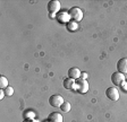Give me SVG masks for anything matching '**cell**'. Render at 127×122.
I'll list each match as a JSON object with an SVG mask.
<instances>
[{
	"mask_svg": "<svg viewBox=\"0 0 127 122\" xmlns=\"http://www.w3.org/2000/svg\"><path fill=\"white\" fill-rule=\"evenodd\" d=\"M68 13L70 15L71 20L78 23V21H81L83 19V10L81 8H78V7H71Z\"/></svg>",
	"mask_w": 127,
	"mask_h": 122,
	"instance_id": "1",
	"label": "cell"
},
{
	"mask_svg": "<svg viewBox=\"0 0 127 122\" xmlns=\"http://www.w3.org/2000/svg\"><path fill=\"white\" fill-rule=\"evenodd\" d=\"M73 90H76V92H78L81 94H85L89 90V84H87V81L85 79H81L79 78V79H77Z\"/></svg>",
	"mask_w": 127,
	"mask_h": 122,
	"instance_id": "2",
	"label": "cell"
},
{
	"mask_svg": "<svg viewBox=\"0 0 127 122\" xmlns=\"http://www.w3.org/2000/svg\"><path fill=\"white\" fill-rule=\"evenodd\" d=\"M111 81L115 86H120L122 87V85L125 82V75L119 71L114 72L111 75Z\"/></svg>",
	"mask_w": 127,
	"mask_h": 122,
	"instance_id": "3",
	"label": "cell"
},
{
	"mask_svg": "<svg viewBox=\"0 0 127 122\" xmlns=\"http://www.w3.org/2000/svg\"><path fill=\"white\" fill-rule=\"evenodd\" d=\"M64 97L59 94H55V95H51L49 97V104L53 107H60L61 105L64 104Z\"/></svg>",
	"mask_w": 127,
	"mask_h": 122,
	"instance_id": "4",
	"label": "cell"
},
{
	"mask_svg": "<svg viewBox=\"0 0 127 122\" xmlns=\"http://www.w3.org/2000/svg\"><path fill=\"white\" fill-rule=\"evenodd\" d=\"M60 2H59L58 0H51V1H49L47 5V8H48V11L51 14V15H57V14L59 13V10H60Z\"/></svg>",
	"mask_w": 127,
	"mask_h": 122,
	"instance_id": "5",
	"label": "cell"
},
{
	"mask_svg": "<svg viewBox=\"0 0 127 122\" xmlns=\"http://www.w3.org/2000/svg\"><path fill=\"white\" fill-rule=\"evenodd\" d=\"M56 19H57V21L58 23H60V24H68L69 21H70V15H69L68 11H59L57 15H56Z\"/></svg>",
	"mask_w": 127,
	"mask_h": 122,
	"instance_id": "6",
	"label": "cell"
},
{
	"mask_svg": "<svg viewBox=\"0 0 127 122\" xmlns=\"http://www.w3.org/2000/svg\"><path fill=\"white\" fill-rule=\"evenodd\" d=\"M106 95L110 101H118L119 100V92L116 87H109L106 90Z\"/></svg>",
	"mask_w": 127,
	"mask_h": 122,
	"instance_id": "7",
	"label": "cell"
},
{
	"mask_svg": "<svg viewBox=\"0 0 127 122\" xmlns=\"http://www.w3.org/2000/svg\"><path fill=\"white\" fill-rule=\"evenodd\" d=\"M117 69L119 72L122 74H127V58H122L119 59V61L117 62Z\"/></svg>",
	"mask_w": 127,
	"mask_h": 122,
	"instance_id": "8",
	"label": "cell"
},
{
	"mask_svg": "<svg viewBox=\"0 0 127 122\" xmlns=\"http://www.w3.org/2000/svg\"><path fill=\"white\" fill-rule=\"evenodd\" d=\"M81 75H82V72H81V70L77 67H73V68H69L68 69V77L71 78V79H75V80L79 79Z\"/></svg>",
	"mask_w": 127,
	"mask_h": 122,
	"instance_id": "9",
	"label": "cell"
},
{
	"mask_svg": "<svg viewBox=\"0 0 127 122\" xmlns=\"http://www.w3.org/2000/svg\"><path fill=\"white\" fill-rule=\"evenodd\" d=\"M48 120L50 122H63V115L60 113H57V112H52L49 114Z\"/></svg>",
	"mask_w": 127,
	"mask_h": 122,
	"instance_id": "10",
	"label": "cell"
},
{
	"mask_svg": "<svg viewBox=\"0 0 127 122\" xmlns=\"http://www.w3.org/2000/svg\"><path fill=\"white\" fill-rule=\"evenodd\" d=\"M75 84H76V80L71 79V78H65L64 79V87L66 89H74Z\"/></svg>",
	"mask_w": 127,
	"mask_h": 122,
	"instance_id": "11",
	"label": "cell"
},
{
	"mask_svg": "<svg viewBox=\"0 0 127 122\" xmlns=\"http://www.w3.org/2000/svg\"><path fill=\"white\" fill-rule=\"evenodd\" d=\"M66 27H67V29H68V32H75V31H77V28H78V23L74 21V20H70L68 24H66Z\"/></svg>",
	"mask_w": 127,
	"mask_h": 122,
	"instance_id": "12",
	"label": "cell"
},
{
	"mask_svg": "<svg viewBox=\"0 0 127 122\" xmlns=\"http://www.w3.org/2000/svg\"><path fill=\"white\" fill-rule=\"evenodd\" d=\"M71 109V105L69 102H64V104L60 106V110L64 112V113H68Z\"/></svg>",
	"mask_w": 127,
	"mask_h": 122,
	"instance_id": "13",
	"label": "cell"
},
{
	"mask_svg": "<svg viewBox=\"0 0 127 122\" xmlns=\"http://www.w3.org/2000/svg\"><path fill=\"white\" fill-rule=\"evenodd\" d=\"M6 87H8V79L5 76H0V88L5 89Z\"/></svg>",
	"mask_w": 127,
	"mask_h": 122,
	"instance_id": "14",
	"label": "cell"
},
{
	"mask_svg": "<svg viewBox=\"0 0 127 122\" xmlns=\"http://www.w3.org/2000/svg\"><path fill=\"white\" fill-rule=\"evenodd\" d=\"M35 113L33 111H25L24 112V118L25 119H34Z\"/></svg>",
	"mask_w": 127,
	"mask_h": 122,
	"instance_id": "15",
	"label": "cell"
},
{
	"mask_svg": "<svg viewBox=\"0 0 127 122\" xmlns=\"http://www.w3.org/2000/svg\"><path fill=\"white\" fill-rule=\"evenodd\" d=\"M3 92H5L6 96H11L14 94V88L11 87V86H8V87H6L5 89H3Z\"/></svg>",
	"mask_w": 127,
	"mask_h": 122,
	"instance_id": "16",
	"label": "cell"
},
{
	"mask_svg": "<svg viewBox=\"0 0 127 122\" xmlns=\"http://www.w3.org/2000/svg\"><path fill=\"white\" fill-rule=\"evenodd\" d=\"M86 78H87V74H86V72H82V75H81V79H85V80H86Z\"/></svg>",
	"mask_w": 127,
	"mask_h": 122,
	"instance_id": "17",
	"label": "cell"
},
{
	"mask_svg": "<svg viewBox=\"0 0 127 122\" xmlns=\"http://www.w3.org/2000/svg\"><path fill=\"white\" fill-rule=\"evenodd\" d=\"M23 122H37L35 119H24Z\"/></svg>",
	"mask_w": 127,
	"mask_h": 122,
	"instance_id": "18",
	"label": "cell"
},
{
	"mask_svg": "<svg viewBox=\"0 0 127 122\" xmlns=\"http://www.w3.org/2000/svg\"><path fill=\"white\" fill-rule=\"evenodd\" d=\"M122 88L125 90V92H127V82H124V84H123V85H122Z\"/></svg>",
	"mask_w": 127,
	"mask_h": 122,
	"instance_id": "19",
	"label": "cell"
},
{
	"mask_svg": "<svg viewBox=\"0 0 127 122\" xmlns=\"http://www.w3.org/2000/svg\"><path fill=\"white\" fill-rule=\"evenodd\" d=\"M3 96H6V95H5V92H3V90H0V98L2 100Z\"/></svg>",
	"mask_w": 127,
	"mask_h": 122,
	"instance_id": "20",
	"label": "cell"
},
{
	"mask_svg": "<svg viewBox=\"0 0 127 122\" xmlns=\"http://www.w3.org/2000/svg\"><path fill=\"white\" fill-rule=\"evenodd\" d=\"M44 122H50V121H49V120H48V121H47V120H45V121Z\"/></svg>",
	"mask_w": 127,
	"mask_h": 122,
	"instance_id": "21",
	"label": "cell"
}]
</instances>
